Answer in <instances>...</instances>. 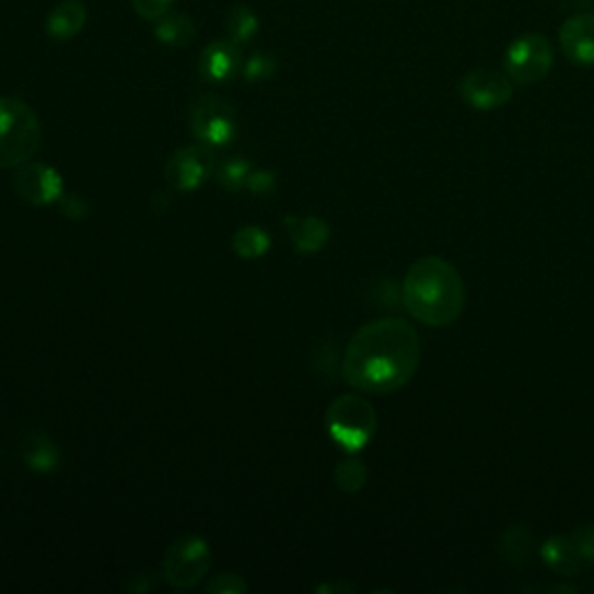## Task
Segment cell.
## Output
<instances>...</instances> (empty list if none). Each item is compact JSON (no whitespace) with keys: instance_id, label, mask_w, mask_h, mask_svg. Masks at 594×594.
Segmentation results:
<instances>
[{"instance_id":"6da1fadb","label":"cell","mask_w":594,"mask_h":594,"mask_svg":"<svg viewBox=\"0 0 594 594\" xmlns=\"http://www.w3.org/2000/svg\"><path fill=\"white\" fill-rule=\"evenodd\" d=\"M420 365V339L405 318H376L353 335L343 353V376L365 393H393Z\"/></svg>"},{"instance_id":"7a4b0ae2","label":"cell","mask_w":594,"mask_h":594,"mask_svg":"<svg viewBox=\"0 0 594 594\" xmlns=\"http://www.w3.org/2000/svg\"><path fill=\"white\" fill-rule=\"evenodd\" d=\"M401 300L416 321L430 328H444L465 310V281L449 260L436 256L420 258L409 267Z\"/></svg>"},{"instance_id":"3957f363","label":"cell","mask_w":594,"mask_h":594,"mask_svg":"<svg viewBox=\"0 0 594 594\" xmlns=\"http://www.w3.org/2000/svg\"><path fill=\"white\" fill-rule=\"evenodd\" d=\"M43 144L37 114L16 98H0V167L28 163Z\"/></svg>"},{"instance_id":"277c9868","label":"cell","mask_w":594,"mask_h":594,"mask_svg":"<svg viewBox=\"0 0 594 594\" xmlns=\"http://www.w3.org/2000/svg\"><path fill=\"white\" fill-rule=\"evenodd\" d=\"M325 428H328L335 444H339L343 451L356 453L372 442L376 432V411L368 399L358 395H341L325 414Z\"/></svg>"},{"instance_id":"5b68a950","label":"cell","mask_w":594,"mask_h":594,"mask_svg":"<svg viewBox=\"0 0 594 594\" xmlns=\"http://www.w3.org/2000/svg\"><path fill=\"white\" fill-rule=\"evenodd\" d=\"M212 567V550L202 536L184 534L172 541L163 558V579L175 590L196 587Z\"/></svg>"},{"instance_id":"8992f818","label":"cell","mask_w":594,"mask_h":594,"mask_svg":"<svg viewBox=\"0 0 594 594\" xmlns=\"http://www.w3.org/2000/svg\"><path fill=\"white\" fill-rule=\"evenodd\" d=\"M555 61L552 45L541 33H525L506 47L504 72L515 84L532 86L546 80Z\"/></svg>"},{"instance_id":"52a82bcc","label":"cell","mask_w":594,"mask_h":594,"mask_svg":"<svg viewBox=\"0 0 594 594\" xmlns=\"http://www.w3.org/2000/svg\"><path fill=\"white\" fill-rule=\"evenodd\" d=\"M190 130L202 144L212 149L230 144L237 136L235 107L219 95H202L190 109Z\"/></svg>"},{"instance_id":"ba28073f","label":"cell","mask_w":594,"mask_h":594,"mask_svg":"<svg viewBox=\"0 0 594 594\" xmlns=\"http://www.w3.org/2000/svg\"><path fill=\"white\" fill-rule=\"evenodd\" d=\"M217 172V159L212 153V147H184L172 153L165 165V179L167 184L182 190V194H190V190L200 188L209 177Z\"/></svg>"},{"instance_id":"9c48e42d","label":"cell","mask_w":594,"mask_h":594,"mask_svg":"<svg viewBox=\"0 0 594 594\" xmlns=\"http://www.w3.org/2000/svg\"><path fill=\"white\" fill-rule=\"evenodd\" d=\"M459 95H463V101L469 107L478 112H490L497 107H504L511 101L513 84L511 77L502 74L500 70L476 68L463 77V82H459Z\"/></svg>"},{"instance_id":"30bf717a","label":"cell","mask_w":594,"mask_h":594,"mask_svg":"<svg viewBox=\"0 0 594 594\" xmlns=\"http://www.w3.org/2000/svg\"><path fill=\"white\" fill-rule=\"evenodd\" d=\"M14 190L24 202L33 207H45L61 200L63 177L51 165L28 161L19 165L14 172Z\"/></svg>"},{"instance_id":"8fae6325","label":"cell","mask_w":594,"mask_h":594,"mask_svg":"<svg viewBox=\"0 0 594 594\" xmlns=\"http://www.w3.org/2000/svg\"><path fill=\"white\" fill-rule=\"evenodd\" d=\"M560 47L571 63L594 68V12L567 19L560 28Z\"/></svg>"},{"instance_id":"7c38bea8","label":"cell","mask_w":594,"mask_h":594,"mask_svg":"<svg viewBox=\"0 0 594 594\" xmlns=\"http://www.w3.org/2000/svg\"><path fill=\"white\" fill-rule=\"evenodd\" d=\"M242 47L230 40H219L205 47L198 68L202 80L212 84H225L242 70Z\"/></svg>"},{"instance_id":"4fadbf2b","label":"cell","mask_w":594,"mask_h":594,"mask_svg":"<svg viewBox=\"0 0 594 594\" xmlns=\"http://www.w3.org/2000/svg\"><path fill=\"white\" fill-rule=\"evenodd\" d=\"M541 558L555 573H560V576H567V579L581 573L585 564L576 544H573L571 539V534L569 536L560 534V536H550V539H546L541 546Z\"/></svg>"},{"instance_id":"5bb4252c","label":"cell","mask_w":594,"mask_h":594,"mask_svg":"<svg viewBox=\"0 0 594 594\" xmlns=\"http://www.w3.org/2000/svg\"><path fill=\"white\" fill-rule=\"evenodd\" d=\"M283 225L289 230L295 248L302 254H316L330 240L328 223L318 217H289Z\"/></svg>"},{"instance_id":"9a60e30c","label":"cell","mask_w":594,"mask_h":594,"mask_svg":"<svg viewBox=\"0 0 594 594\" xmlns=\"http://www.w3.org/2000/svg\"><path fill=\"white\" fill-rule=\"evenodd\" d=\"M22 457L28 469L37 474H49L61 463V453L51 439L43 432H31L22 442Z\"/></svg>"},{"instance_id":"2e32d148","label":"cell","mask_w":594,"mask_h":594,"mask_svg":"<svg viewBox=\"0 0 594 594\" xmlns=\"http://www.w3.org/2000/svg\"><path fill=\"white\" fill-rule=\"evenodd\" d=\"M86 24V10L80 3H63L47 16V33L54 40H72Z\"/></svg>"},{"instance_id":"e0dca14e","label":"cell","mask_w":594,"mask_h":594,"mask_svg":"<svg viewBox=\"0 0 594 594\" xmlns=\"http://www.w3.org/2000/svg\"><path fill=\"white\" fill-rule=\"evenodd\" d=\"M156 40L167 47H188L196 37V24L190 22L186 14H172L167 12L163 19L156 22Z\"/></svg>"},{"instance_id":"ac0fdd59","label":"cell","mask_w":594,"mask_h":594,"mask_svg":"<svg viewBox=\"0 0 594 594\" xmlns=\"http://www.w3.org/2000/svg\"><path fill=\"white\" fill-rule=\"evenodd\" d=\"M534 550V539L527 527L523 525H511L500 536V555L502 560L509 564H525Z\"/></svg>"},{"instance_id":"d6986e66","label":"cell","mask_w":594,"mask_h":594,"mask_svg":"<svg viewBox=\"0 0 594 594\" xmlns=\"http://www.w3.org/2000/svg\"><path fill=\"white\" fill-rule=\"evenodd\" d=\"M225 31L230 43L244 47L246 43H252L258 33V16L244 5L230 8L225 14Z\"/></svg>"},{"instance_id":"ffe728a7","label":"cell","mask_w":594,"mask_h":594,"mask_svg":"<svg viewBox=\"0 0 594 594\" xmlns=\"http://www.w3.org/2000/svg\"><path fill=\"white\" fill-rule=\"evenodd\" d=\"M270 235L265 233L263 228L258 225H242L237 233L233 235V248L235 254L240 258H246V260H254V258H260L265 256L267 252H270Z\"/></svg>"},{"instance_id":"44dd1931","label":"cell","mask_w":594,"mask_h":594,"mask_svg":"<svg viewBox=\"0 0 594 594\" xmlns=\"http://www.w3.org/2000/svg\"><path fill=\"white\" fill-rule=\"evenodd\" d=\"M365 481H368V469L360 459H343V463H339L335 469V484L343 492H358L365 488Z\"/></svg>"},{"instance_id":"7402d4cb","label":"cell","mask_w":594,"mask_h":594,"mask_svg":"<svg viewBox=\"0 0 594 594\" xmlns=\"http://www.w3.org/2000/svg\"><path fill=\"white\" fill-rule=\"evenodd\" d=\"M252 163H248L246 159H228L219 165L217 170V177L221 182L223 188L228 190H240L246 186L248 182V175H252Z\"/></svg>"},{"instance_id":"603a6c76","label":"cell","mask_w":594,"mask_h":594,"mask_svg":"<svg viewBox=\"0 0 594 594\" xmlns=\"http://www.w3.org/2000/svg\"><path fill=\"white\" fill-rule=\"evenodd\" d=\"M277 72V59L267 51H256L252 54V59H246L242 63V74L246 82H265Z\"/></svg>"},{"instance_id":"cb8c5ba5","label":"cell","mask_w":594,"mask_h":594,"mask_svg":"<svg viewBox=\"0 0 594 594\" xmlns=\"http://www.w3.org/2000/svg\"><path fill=\"white\" fill-rule=\"evenodd\" d=\"M571 539L576 544L581 558L590 564H594V523H585L579 525L576 529L571 532Z\"/></svg>"},{"instance_id":"d4e9b609","label":"cell","mask_w":594,"mask_h":594,"mask_svg":"<svg viewBox=\"0 0 594 594\" xmlns=\"http://www.w3.org/2000/svg\"><path fill=\"white\" fill-rule=\"evenodd\" d=\"M246 590V581L242 576H235V573H221V576L207 585L209 594H244Z\"/></svg>"},{"instance_id":"484cf974","label":"cell","mask_w":594,"mask_h":594,"mask_svg":"<svg viewBox=\"0 0 594 594\" xmlns=\"http://www.w3.org/2000/svg\"><path fill=\"white\" fill-rule=\"evenodd\" d=\"M172 3L175 0H132V8H136V12L147 19V22H159V19H163Z\"/></svg>"},{"instance_id":"4316f807","label":"cell","mask_w":594,"mask_h":594,"mask_svg":"<svg viewBox=\"0 0 594 594\" xmlns=\"http://www.w3.org/2000/svg\"><path fill=\"white\" fill-rule=\"evenodd\" d=\"M275 186H277V177H275V172H270V170H254L246 182V188L256 196L272 194Z\"/></svg>"},{"instance_id":"83f0119b","label":"cell","mask_w":594,"mask_h":594,"mask_svg":"<svg viewBox=\"0 0 594 594\" xmlns=\"http://www.w3.org/2000/svg\"><path fill=\"white\" fill-rule=\"evenodd\" d=\"M59 205H61L59 207L61 214L72 219V221H80V219H84L89 214V205L80 196H61Z\"/></svg>"}]
</instances>
